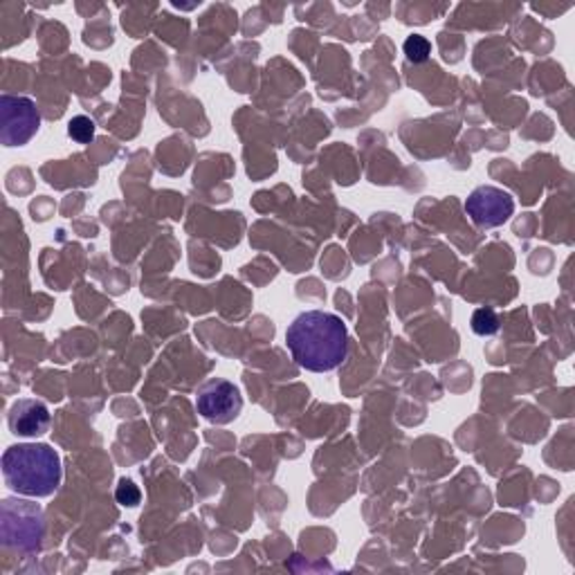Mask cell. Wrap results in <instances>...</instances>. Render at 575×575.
<instances>
[{
    "mask_svg": "<svg viewBox=\"0 0 575 575\" xmlns=\"http://www.w3.org/2000/svg\"><path fill=\"white\" fill-rule=\"evenodd\" d=\"M196 407L205 420L213 425H230L238 418L243 409V399L238 387H234L230 380L213 378L205 382L198 391Z\"/></svg>",
    "mask_w": 575,
    "mask_h": 575,
    "instance_id": "obj_4",
    "label": "cell"
},
{
    "mask_svg": "<svg viewBox=\"0 0 575 575\" xmlns=\"http://www.w3.org/2000/svg\"><path fill=\"white\" fill-rule=\"evenodd\" d=\"M115 499L122 503V506L133 509V506H137V503H139L142 494H139V488L133 481L122 479L120 486H118V490H115Z\"/></svg>",
    "mask_w": 575,
    "mask_h": 575,
    "instance_id": "obj_10",
    "label": "cell"
},
{
    "mask_svg": "<svg viewBox=\"0 0 575 575\" xmlns=\"http://www.w3.org/2000/svg\"><path fill=\"white\" fill-rule=\"evenodd\" d=\"M295 363L313 374L338 369L348 355V331L342 317L327 310H306L285 331Z\"/></svg>",
    "mask_w": 575,
    "mask_h": 575,
    "instance_id": "obj_1",
    "label": "cell"
},
{
    "mask_svg": "<svg viewBox=\"0 0 575 575\" xmlns=\"http://www.w3.org/2000/svg\"><path fill=\"white\" fill-rule=\"evenodd\" d=\"M68 135L75 139L77 144H88L95 137V122L86 115L72 118L68 124Z\"/></svg>",
    "mask_w": 575,
    "mask_h": 575,
    "instance_id": "obj_8",
    "label": "cell"
},
{
    "mask_svg": "<svg viewBox=\"0 0 575 575\" xmlns=\"http://www.w3.org/2000/svg\"><path fill=\"white\" fill-rule=\"evenodd\" d=\"M473 331L481 338L494 335L499 331V317L492 308H477L473 315Z\"/></svg>",
    "mask_w": 575,
    "mask_h": 575,
    "instance_id": "obj_7",
    "label": "cell"
},
{
    "mask_svg": "<svg viewBox=\"0 0 575 575\" xmlns=\"http://www.w3.org/2000/svg\"><path fill=\"white\" fill-rule=\"evenodd\" d=\"M465 211L477 228L490 230L511 221V216L515 211V200L509 192L492 185H484L467 196Z\"/></svg>",
    "mask_w": 575,
    "mask_h": 575,
    "instance_id": "obj_5",
    "label": "cell"
},
{
    "mask_svg": "<svg viewBox=\"0 0 575 575\" xmlns=\"http://www.w3.org/2000/svg\"><path fill=\"white\" fill-rule=\"evenodd\" d=\"M8 423L16 437H41L50 427V412L41 401L21 399L12 405Z\"/></svg>",
    "mask_w": 575,
    "mask_h": 575,
    "instance_id": "obj_6",
    "label": "cell"
},
{
    "mask_svg": "<svg viewBox=\"0 0 575 575\" xmlns=\"http://www.w3.org/2000/svg\"><path fill=\"white\" fill-rule=\"evenodd\" d=\"M3 477L14 492L44 499L61 486V458L46 443L12 445L3 454Z\"/></svg>",
    "mask_w": 575,
    "mask_h": 575,
    "instance_id": "obj_2",
    "label": "cell"
},
{
    "mask_svg": "<svg viewBox=\"0 0 575 575\" xmlns=\"http://www.w3.org/2000/svg\"><path fill=\"white\" fill-rule=\"evenodd\" d=\"M403 50H405V54H407V59H409L412 63H423V61H427L429 54H431V44L425 39V36L414 34V36H409V39L405 41Z\"/></svg>",
    "mask_w": 575,
    "mask_h": 575,
    "instance_id": "obj_9",
    "label": "cell"
},
{
    "mask_svg": "<svg viewBox=\"0 0 575 575\" xmlns=\"http://www.w3.org/2000/svg\"><path fill=\"white\" fill-rule=\"evenodd\" d=\"M41 126V115L36 103L27 97L3 95L0 97V139L5 147H23Z\"/></svg>",
    "mask_w": 575,
    "mask_h": 575,
    "instance_id": "obj_3",
    "label": "cell"
}]
</instances>
